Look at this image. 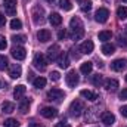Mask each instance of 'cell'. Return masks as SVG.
Here are the masks:
<instances>
[{
    "instance_id": "obj_4",
    "label": "cell",
    "mask_w": 127,
    "mask_h": 127,
    "mask_svg": "<svg viewBox=\"0 0 127 127\" xmlns=\"http://www.w3.org/2000/svg\"><path fill=\"white\" fill-rule=\"evenodd\" d=\"M61 53H62V52H61V47H59L58 44H52V46L47 49V61H52V62L58 61V58H59Z\"/></svg>"
},
{
    "instance_id": "obj_13",
    "label": "cell",
    "mask_w": 127,
    "mask_h": 127,
    "mask_svg": "<svg viewBox=\"0 0 127 127\" xmlns=\"http://www.w3.org/2000/svg\"><path fill=\"white\" fill-rule=\"evenodd\" d=\"M100 120H102V123L103 124H106V126H112L114 123H115V115L112 114V112H102V115H100Z\"/></svg>"
},
{
    "instance_id": "obj_33",
    "label": "cell",
    "mask_w": 127,
    "mask_h": 127,
    "mask_svg": "<svg viewBox=\"0 0 127 127\" xmlns=\"http://www.w3.org/2000/svg\"><path fill=\"white\" fill-rule=\"evenodd\" d=\"M12 41L15 44H22L27 41V38H25V35H12Z\"/></svg>"
},
{
    "instance_id": "obj_39",
    "label": "cell",
    "mask_w": 127,
    "mask_h": 127,
    "mask_svg": "<svg viewBox=\"0 0 127 127\" xmlns=\"http://www.w3.org/2000/svg\"><path fill=\"white\" fill-rule=\"evenodd\" d=\"M66 37V30H59V32H58V38L59 40H64Z\"/></svg>"
},
{
    "instance_id": "obj_46",
    "label": "cell",
    "mask_w": 127,
    "mask_h": 127,
    "mask_svg": "<svg viewBox=\"0 0 127 127\" xmlns=\"http://www.w3.org/2000/svg\"><path fill=\"white\" fill-rule=\"evenodd\" d=\"M0 89H1V81H0Z\"/></svg>"
},
{
    "instance_id": "obj_14",
    "label": "cell",
    "mask_w": 127,
    "mask_h": 127,
    "mask_svg": "<svg viewBox=\"0 0 127 127\" xmlns=\"http://www.w3.org/2000/svg\"><path fill=\"white\" fill-rule=\"evenodd\" d=\"M111 68L114 71H123L127 68V59H115L114 62L111 64Z\"/></svg>"
},
{
    "instance_id": "obj_34",
    "label": "cell",
    "mask_w": 127,
    "mask_h": 127,
    "mask_svg": "<svg viewBox=\"0 0 127 127\" xmlns=\"http://www.w3.org/2000/svg\"><path fill=\"white\" fill-rule=\"evenodd\" d=\"M7 58L4 55H0V71H4L7 68Z\"/></svg>"
},
{
    "instance_id": "obj_38",
    "label": "cell",
    "mask_w": 127,
    "mask_h": 127,
    "mask_svg": "<svg viewBox=\"0 0 127 127\" xmlns=\"http://www.w3.org/2000/svg\"><path fill=\"white\" fill-rule=\"evenodd\" d=\"M118 44L127 47V38H126V37H123V35H118Z\"/></svg>"
},
{
    "instance_id": "obj_7",
    "label": "cell",
    "mask_w": 127,
    "mask_h": 127,
    "mask_svg": "<svg viewBox=\"0 0 127 127\" xmlns=\"http://www.w3.org/2000/svg\"><path fill=\"white\" fill-rule=\"evenodd\" d=\"M65 81H66V84L69 86V87H75L77 84H78V74H77V71H69L66 75H65Z\"/></svg>"
},
{
    "instance_id": "obj_19",
    "label": "cell",
    "mask_w": 127,
    "mask_h": 127,
    "mask_svg": "<svg viewBox=\"0 0 127 127\" xmlns=\"http://www.w3.org/2000/svg\"><path fill=\"white\" fill-rule=\"evenodd\" d=\"M58 64H59V66L61 68H68L69 66V56H68V53H61L59 55V58H58Z\"/></svg>"
},
{
    "instance_id": "obj_1",
    "label": "cell",
    "mask_w": 127,
    "mask_h": 127,
    "mask_svg": "<svg viewBox=\"0 0 127 127\" xmlns=\"http://www.w3.org/2000/svg\"><path fill=\"white\" fill-rule=\"evenodd\" d=\"M69 28H71V38L72 40H80L83 35H84V25H83V22H81V19L80 18H72L71 21H69Z\"/></svg>"
},
{
    "instance_id": "obj_24",
    "label": "cell",
    "mask_w": 127,
    "mask_h": 127,
    "mask_svg": "<svg viewBox=\"0 0 127 127\" xmlns=\"http://www.w3.org/2000/svg\"><path fill=\"white\" fill-rule=\"evenodd\" d=\"M92 69H93V64L92 62H84V64H81V66H80V71L83 72V74H90L92 72Z\"/></svg>"
},
{
    "instance_id": "obj_23",
    "label": "cell",
    "mask_w": 127,
    "mask_h": 127,
    "mask_svg": "<svg viewBox=\"0 0 127 127\" xmlns=\"http://www.w3.org/2000/svg\"><path fill=\"white\" fill-rule=\"evenodd\" d=\"M1 111H3V112H7V114L13 112V111H15V103H12V102H7V100H4V102L1 103Z\"/></svg>"
},
{
    "instance_id": "obj_22",
    "label": "cell",
    "mask_w": 127,
    "mask_h": 127,
    "mask_svg": "<svg viewBox=\"0 0 127 127\" xmlns=\"http://www.w3.org/2000/svg\"><path fill=\"white\" fill-rule=\"evenodd\" d=\"M102 53L103 55H112L114 52H115V46L114 44H111V43H105L103 46H102Z\"/></svg>"
},
{
    "instance_id": "obj_25",
    "label": "cell",
    "mask_w": 127,
    "mask_h": 127,
    "mask_svg": "<svg viewBox=\"0 0 127 127\" xmlns=\"http://www.w3.org/2000/svg\"><path fill=\"white\" fill-rule=\"evenodd\" d=\"M30 99H22L21 100V103H19V111H21V114H27V111H28V108H30Z\"/></svg>"
},
{
    "instance_id": "obj_27",
    "label": "cell",
    "mask_w": 127,
    "mask_h": 127,
    "mask_svg": "<svg viewBox=\"0 0 127 127\" xmlns=\"http://www.w3.org/2000/svg\"><path fill=\"white\" fill-rule=\"evenodd\" d=\"M97 37H99V40H100V41H108V40H111L112 32L105 30V31H100V32H99V35H97Z\"/></svg>"
},
{
    "instance_id": "obj_18",
    "label": "cell",
    "mask_w": 127,
    "mask_h": 127,
    "mask_svg": "<svg viewBox=\"0 0 127 127\" xmlns=\"http://www.w3.org/2000/svg\"><path fill=\"white\" fill-rule=\"evenodd\" d=\"M50 37H52V34H50L49 30H40V31L37 32V38H38V41H41V43L49 41Z\"/></svg>"
},
{
    "instance_id": "obj_9",
    "label": "cell",
    "mask_w": 127,
    "mask_h": 127,
    "mask_svg": "<svg viewBox=\"0 0 127 127\" xmlns=\"http://www.w3.org/2000/svg\"><path fill=\"white\" fill-rule=\"evenodd\" d=\"M10 53H12V56H13L16 61H22V59H25V56H27V50H25L22 46H15Z\"/></svg>"
},
{
    "instance_id": "obj_3",
    "label": "cell",
    "mask_w": 127,
    "mask_h": 127,
    "mask_svg": "<svg viewBox=\"0 0 127 127\" xmlns=\"http://www.w3.org/2000/svg\"><path fill=\"white\" fill-rule=\"evenodd\" d=\"M69 111H71V115L74 117H80L84 111V103L81 100H72L71 105H69Z\"/></svg>"
},
{
    "instance_id": "obj_6",
    "label": "cell",
    "mask_w": 127,
    "mask_h": 127,
    "mask_svg": "<svg viewBox=\"0 0 127 127\" xmlns=\"http://www.w3.org/2000/svg\"><path fill=\"white\" fill-rule=\"evenodd\" d=\"M64 97H65V93H64L61 89H50V90L47 92V99H49V100H56V102H59V100H62Z\"/></svg>"
},
{
    "instance_id": "obj_32",
    "label": "cell",
    "mask_w": 127,
    "mask_h": 127,
    "mask_svg": "<svg viewBox=\"0 0 127 127\" xmlns=\"http://www.w3.org/2000/svg\"><path fill=\"white\" fill-rule=\"evenodd\" d=\"M10 28H12V30H21V28H22L21 19H12V21H10Z\"/></svg>"
},
{
    "instance_id": "obj_40",
    "label": "cell",
    "mask_w": 127,
    "mask_h": 127,
    "mask_svg": "<svg viewBox=\"0 0 127 127\" xmlns=\"http://www.w3.org/2000/svg\"><path fill=\"white\" fill-rule=\"evenodd\" d=\"M120 99H121V100H126L127 99V89H123V90L120 92Z\"/></svg>"
},
{
    "instance_id": "obj_31",
    "label": "cell",
    "mask_w": 127,
    "mask_h": 127,
    "mask_svg": "<svg viewBox=\"0 0 127 127\" xmlns=\"http://www.w3.org/2000/svg\"><path fill=\"white\" fill-rule=\"evenodd\" d=\"M80 9H81L83 12H89V10L92 9V1H90V0H84V1H81Z\"/></svg>"
},
{
    "instance_id": "obj_36",
    "label": "cell",
    "mask_w": 127,
    "mask_h": 127,
    "mask_svg": "<svg viewBox=\"0 0 127 127\" xmlns=\"http://www.w3.org/2000/svg\"><path fill=\"white\" fill-rule=\"evenodd\" d=\"M7 47V41L4 38V35H0V50H4Z\"/></svg>"
},
{
    "instance_id": "obj_21",
    "label": "cell",
    "mask_w": 127,
    "mask_h": 127,
    "mask_svg": "<svg viewBox=\"0 0 127 127\" xmlns=\"http://www.w3.org/2000/svg\"><path fill=\"white\" fill-rule=\"evenodd\" d=\"M25 92H27V87H25L24 84L16 86L15 90H13V96H15V99H22L24 95H25Z\"/></svg>"
},
{
    "instance_id": "obj_35",
    "label": "cell",
    "mask_w": 127,
    "mask_h": 127,
    "mask_svg": "<svg viewBox=\"0 0 127 127\" xmlns=\"http://www.w3.org/2000/svg\"><path fill=\"white\" fill-rule=\"evenodd\" d=\"M92 83L95 84L96 87H99V86H100V83H102V75H99V74L93 75V78H92Z\"/></svg>"
},
{
    "instance_id": "obj_43",
    "label": "cell",
    "mask_w": 127,
    "mask_h": 127,
    "mask_svg": "<svg viewBox=\"0 0 127 127\" xmlns=\"http://www.w3.org/2000/svg\"><path fill=\"white\" fill-rule=\"evenodd\" d=\"M56 127H71L68 123H65V121H61V123H58L56 124Z\"/></svg>"
},
{
    "instance_id": "obj_30",
    "label": "cell",
    "mask_w": 127,
    "mask_h": 127,
    "mask_svg": "<svg viewBox=\"0 0 127 127\" xmlns=\"http://www.w3.org/2000/svg\"><path fill=\"white\" fill-rule=\"evenodd\" d=\"M59 6H61V9L66 10V12L72 9V4H71V1H69V0H59Z\"/></svg>"
},
{
    "instance_id": "obj_45",
    "label": "cell",
    "mask_w": 127,
    "mask_h": 127,
    "mask_svg": "<svg viewBox=\"0 0 127 127\" xmlns=\"http://www.w3.org/2000/svg\"><path fill=\"white\" fill-rule=\"evenodd\" d=\"M46 1H47V3H53L55 0H46Z\"/></svg>"
},
{
    "instance_id": "obj_48",
    "label": "cell",
    "mask_w": 127,
    "mask_h": 127,
    "mask_svg": "<svg viewBox=\"0 0 127 127\" xmlns=\"http://www.w3.org/2000/svg\"><path fill=\"white\" fill-rule=\"evenodd\" d=\"M126 81H127V75H126Z\"/></svg>"
},
{
    "instance_id": "obj_2",
    "label": "cell",
    "mask_w": 127,
    "mask_h": 127,
    "mask_svg": "<svg viewBox=\"0 0 127 127\" xmlns=\"http://www.w3.org/2000/svg\"><path fill=\"white\" fill-rule=\"evenodd\" d=\"M32 64H34V66L38 71H44L47 68V58L43 53H35L34 55V59H32Z\"/></svg>"
},
{
    "instance_id": "obj_28",
    "label": "cell",
    "mask_w": 127,
    "mask_h": 127,
    "mask_svg": "<svg viewBox=\"0 0 127 127\" xmlns=\"http://www.w3.org/2000/svg\"><path fill=\"white\" fill-rule=\"evenodd\" d=\"M3 126L4 127H19V121H16L15 118H7L3 121Z\"/></svg>"
},
{
    "instance_id": "obj_15",
    "label": "cell",
    "mask_w": 127,
    "mask_h": 127,
    "mask_svg": "<svg viewBox=\"0 0 127 127\" xmlns=\"http://www.w3.org/2000/svg\"><path fill=\"white\" fill-rule=\"evenodd\" d=\"M21 74H22V68H21V65L13 64V65L10 66V69H9V75H10L12 78H19Z\"/></svg>"
},
{
    "instance_id": "obj_16",
    "label": "cell",
    "mask_w": 127,
    "mask_h": 127,
    "mask_svg": "<svg viewBox=\"0 0 127 127\" xmlns=\"http://www.w3.org/2000/svg\"><path fill=\"white\" fill-rule=\"evenodd\" d=\"M49 22L53 25V27H59L61 24H62V16L59 15V13H50L49 15Z\"/></svg>"
},
{
    "instance_id": "obj_29",
    "label": "cell",
    "mask_w": 127,
    "mask_h": 127,
    "mask_svg": "<svg viewBox=\"0 0 127 127\" xmlns=\"http://www.w3.org/2000/svg\"><path fill=\"white\" fill-rule=\"evenodd\" d=\"M117 16H118L120 19H126L127 18V7L126 6H120V7L117 9Z\"/></svg>"
},
{
    "instance_id": "obj_44",
    "label": "cell",
    "mask_w": 127,
    "mask_h": 127,
    "mask_svg": "<svg viewBox=\"0 0 127 127\" xmlns=\"http://www.w3.org/2000/svg\"><path fill=\"white\" fill-rule=\"evenodd\" d=\"M30 127H41V126L37 124V123H30Z\"/></svg>"
},
{
    "instance_id": "obj_5",
    "label": "cell",
    "mask_w": 127,
    "mask_h": 127,
    "mask_svg": "<svg viewBox=\"0 0 127 127\" xmlns=\"http://www.w3.org/2000/svg\"><path fill=\"white\" fill-rule=\"evenodd\" d=\"M108 18H109V10H108L106 7H99V9L96 10V13H95L96 22L103 24V22H106V21H108Z\"/></svg>"
},
{
    "instance_id": "obj_11",
    "label": "cell",
    "mask_w": 127,
    "mask_h": 127,
    "mask_svg": "<svg viewBox=\"0 0 127 127\" xmlns=\"http://www.w3.org/2000/svg\"><path fill=\"white\" fill-rule=\"evenodd\" d=\"M43 13H44L43 9L38 7V6H35V7L32 9V21H34V24H41V22L44 21Z\"/></svg>"
},
{
    "instance_id": "obj_20",
    "label": "cell",
    "mask_w": 127,
    "mask_h": 127,
    "mask_svg": "<svg viewBox=\"0 0 127 127\" xmlns=\"http://www.w3.org/2000/svg\"><path fill=\"white\" fill-rule=\"evenodd\" d=\"M80 95L83 96L84 99H87V100H92V102H95L96 99L99 97V96H97V93H95V92H92V90H87V89L81 90V92H80Z\"/></svg>"
},
{
    "instance_id": "obj_12",
    "label": "cell",
    "mask_w": 127,
    "mask_h": 127,
    "mask_svg": "<svg viewBox=\"0 0 127 127\" xmlns=\"http://www.w3.org/2000/svg\"><path fill=\"white\" fill-rule=\"evenodd\" d=\"M40 114H41L44 118H55V117L58 115V111H56L55 108H52V106H44V108H41Z\"/></svg>"
},
{
    "instance_id": "obj_17",
    "label": "cell",
    "mask_w": 127,
    "mask_h": 127,
    "mask_svg": "<svg viewBox=\"0 0 127 127\" xmlns=\"http://www.w3.org/2000/svg\"><path fill=\"white\" fill-rule=\"evenodd\" d=\"M103 86H105L106 90L114 92V90H117V87H118V81H117L115 78H106L105 83H103Z\"/></svg>"
},
{
    "instance_id": "obj_41",
    "label": "cell",
    "mask_w": 127,
    "mask_h": 127,
    "mask_svg": "<svg viewBox=\"0 0 127 127\" xmlns=\"http://www.w3.org/2000/svg\"><path fill=\"white\" fill-rule=\"evenodd\" d=\"M120 112H121V115H123V117H127V105H124V106H121V108H120Z\"/></svg>"
},
{
    "instance_id": "obj_37",
    "label": "cell",
    "mask_w": 127,
    "mask_h": 127,
    "mask_svg": "<svg viewBox=\"0 0 127 127\" xmlns=\"http://www.w3.org/2000/svg\"><path fill=\"white\" fill-rule=\"evenodd\" d=\"M50 78H52L53 81H58V80L61 78V75H59L58 71H52V72H50Z\"/></svg>"
},
{
    "instance_id": "obj_8",
    "label": "cell",
    "mask_w": 127,
    "mask_h": 127,
    "mask_svg": "<svg viewBox=\"0 0 127 127\" xmlns=\"http://www.w3.org/2000/svg\"><path fill=\"white\" fill-rule=\"evenodd\" d=\"M16 3H18V0H3V6H4L7 15L13 16L16 13Z\"/></svg>"
},
{
    "instance_id": "obj_10",
    "label": "cell",
    "mask_w": 127,
    "mask_h": 127,
    "mask_svg": "<svg viewBox=\"0 0 127 127\" xmlns=\"http://www.w3.org/2000/svg\"><path fill=\"white\" fill-rule=\"evenodd\" d=\"M93 49H95V44H93L92 40H86V41H83V43L80 44V47H78V50H80L83 55H89V53H92Z\"/></svg>"
},
{
    "instance_id": "obj_42",
    "label": "cell",
    "mask_w": 127,
    "mask_h": 127,
    "mask_svg": "<svg viewBox=\"0 0 127 127\" xmlns=\"http://www.w3.org/2000/svg\"><path fill=\"white\" fill-rule=\"evenodd\" d=\"M4 22H6V16H4L3 13H0V27H3Z\"/></svg>"
},
{
    "instance_id": "obj_26",
    "label": "cell",
    "mask_w": 127,
    "mask_h": 127,
    "mask_svg": "<svg viewBox=\"0 0 127 127\" xmlns=\"http://www.w3.org/2000/svg\"><path fill=\"white\" fill-rule=\"evenodd\" d=\"M32 84H34L35 89H41V87L46 86V78H44V77H37V78L32 81Z\"/></svg>"
},
{
    "instance_id": "obj_49",
    "label": "cell",
    "mask_w": 127,
    "mask_h": 127,
    "mask_svg": "<svg viewBox=\"0 0 127 127\" xmlns=\"http://www.w3.org/2000/svg\"><path fill=\"white\" fill-rule=\"evenodd\" d=\"M126 32H127V27H126Z\"/></svg>"
},
{
    "instance_id": "obj_47",
    "label": "cell",
    "mask_w": 127,
    "mask_h": 127,
    "mask_svg": "<svg viewBox=\"0 0 127 127\" xmlns=\"http://www.w3.org/2000/svg\"><path fill=\"white\" fill-rule=\"evenodd\" d=\"M123 1H124V3H127V0H123Z\"/></svg>"
}]
</instances>
